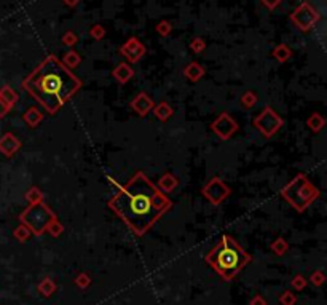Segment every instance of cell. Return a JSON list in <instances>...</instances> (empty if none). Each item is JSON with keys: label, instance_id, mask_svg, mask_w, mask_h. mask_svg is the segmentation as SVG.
<instances>
[{"label": "cell", "instance_id": "cell-1", "mask_svg": "<svg viewBox=\"0 0 327 305\" xmlns=\"http://www.w3.org/2000/svg\"><path fill=\"white\" fill-rule=\"evenodd\" d=\"M171 206L172 203L166 194L142 171L136 173L109 202V208L138 236L147 233Z\"/></svg>", "mask_w": 327, "mask_h": 305}, {"label": "cell", "instance_id": "cell-2", "mask_svg": "<svg viewBox=\"0 0 327 305\" xmlns=\"http://www.w3.org/2000/svg\"><path fill=\"white\" fill-rule=\"evenodd\" d=\"M22 88L50 115H55L82 88V80L71 69H67L61 59L50 55L22 82Z\"/></svg>", "mask_w": 327, "mask_h": 305}, {"label": "cell", "instance_id": "cell-3", "mask_svg": "<svg viewBox=\"0 0 327 305\" xmlns=\"http://www.w3.org/2000/svg\"><path fill=\"white\" fill-rule=\"evenodd\" d=\"M247 261L249 256L246 254V251L230 236H224L217 243V246L208 254V262L227 280L237 275Z\"/></svg>", "mask_w": 327, "mask_h": 305}, {"label": "cell", "instance_id": "cell-4", "mask_svg": "<svg viewBox=\"0 0 327 305\" xmlns=\"http://www.w3.org/2000/svg\"><path fill=\"white\" fill-rule=\"evenodd\" d=\"M281 195L294 209L302 212L319 197V189L311 184V181L305 174L300 173L286 187H283Z\"/></svg>", "mask_w": 327, "mask_h": 305}, {"label": "cell", "instance_id": "cell-5", "mask_svg": "<svg viewBox=\"0 0 327 305\" xmlns=\"http://www.w3.org/2000/svg\"><path fill=\"white\" fill-rule=\"evenodd\" d=\"M55 212H53L47 204L43 202L40 203H30L29 206L21 212L19 220L22 225H26L30 233H34L35 236H40L47 232L48 225L51 224V220L55 219Z\"/></svg>", "mask_w": 327, "mask_h": 305}, {"label": "cell", "instance_id": "cell-6", "mask_svg": "<svg viewBox=\"0 0 327 305\" xmlns=\"http://www.w3.org/2000/svg\"><path fill=\"white\" fill-rule=\"evenodd\" d=\"M283 125H284V120L281 118L279 113L276 110H273V107H270V105H267V107L254 118V126L258 129V133L267 139L273 138V136L283 128Z\"/></svg>", "mask_w": 327, "mask_h": 305}, {"label": "cell", "instance_id": "cell-7", "mask_svg": "<svg viewBox=\"0 0 327 305\" xmlns=\"http://www.w3.org/2000/svg\"><path fill=\"white\" fill-rule=\"evenodd\" d=\"M319 18H321V14H319V11L310 2H302L297 8L291 13V21L294 22L295 27L302 30V32H308V30L313 29L316 26V22L319 21Z\"/></svg>", "mask_w": 327, "mask_h": 305}, {"label": "cell", "instance_id": "cell-8", "mask_svg": "<svg viewBox=\"0 0 327 305\" xmlns=\"http://www.w3.org/2000/svg\"><path fill=\"white\" fill-rule=\"evenodd\" d=\"M201 194L209 203L219 206V204L222 203L225 198H228V195H230V187H228L220 178L214 176L206 186L201 189Z\"/></svg>", "mask_w": 327, "mask_h": 305}, {"label": "cell", "instance_id": "cell-9", "mask_svg": "<svg viewBox=\"0 0 327 305\" xmlns=\"http://www.w3.org/2000/svg\"><path fill=\"white\" fill-rule=\"evenodd\" d=\"M238 123L233 120V117L228 112H222L220 115L211 123V129L217 134L219 139L228 141L232 136L238 131Z\"/></svg>", "mask_w": 327, "mask_h": 305}, {"label": "cell", "instance_id": "cell-10", "mask_svg": "<svg viewBox=\"0 0 327 305\" xmlns=\"http://www.w3.org/2000/svg\"><path fill=\"white\" fill-rule=\"evenodd\" d=\"M120 55L125 56L129 64H136L146 55V45L136 37H129V39L120 47Z\"/></svg>", "mask_w": 327, "mask_h": 305}, {"label": "cell", "instance_id": "cell-11", "mask_svg": "<svg viewBox=\"0 0 327 305\" xmlns=\"http://www.w3.org/2000/svg\"><path fill=\"white\" fill-rule=\"evenodd\" d=\"M154 105H155L154 99H152L147 93H144V91H141V93L131 101V109L138 113L139 117H146L147 113L154 109Z\"/></svg>", "mask_w": 327, "mask_h": 305}, {"label": "cell", "instance_id": "cell-12", "mask_svg": "<svg viewBox=\"0 0 327 305\" xmlns=\"http://www.w3.org/2000/svg\"><path fill=\"white\" fill-rule=\"evenodd\" d=\"M21 149V141L13 133H6L0 138V152L6 157H13Z\"/></svg>", "mask_w": 327, "mask_h": 305}, {"label": "cell", "instance_id": "cell-13", "mask_svg": "<svg viewBox=\"0 0 327 305\" xmlns=\"http://www.w3.org/2000/svg\"><path fill=\"white\" fill-rule=\"evenodd\" d=\"M112 75H113V79H115L118 83L125 85V83H128L129 80L133 79L134 69H133L131 64H129V63H118V64L115 66V69L112 71Z\"/></svg>", "mask_w": 327, "mask_h": 305}, {"label": "cell", "instance_id": "cell-14", "mask_svg": "<svg viewBox=\"0 0 327 305\" xmlns=\"http://www.w3.org/2000/svg\"><path fill=\"white\" fill-rule=\"evenodd\" d=\"M204 74H206V71H204V67L196 63V61H193V63H190L185 69H184V75L185 79H188L190 82H198L204 77Z\"/></svg>", "mask_w": 327, "mask_h": 305}, {"label": "cell", "instance_id": "cell-15", "mask_svg": "<svg viewBox=\"0 0 327 305\" xmlns=\"http://www.w3.org/2000/svg\"><path fill=\"white\" fill-rule=\"evenodd\" d=\"M179 186V181H177V178L174 176V174H171V173H164L162 178H160V181H158V189L162 190L163 194H169V192H172L174 189H176Z\"/></svg>", "mask_w": 327, "mask_h": 305}, {"label": "cell", "instance_id": "cell-16", "mask_svg": "<svg viewBox=\"0 0 327 305\" xmlns=\"http://www.w3.org/2000/svg\"><path fill=\"white\" fill-rule=\"evenodd\" d=\"M152 110H154L155 117H157L158 120H162V121H168V120L172 117V113H174V110H172V107H171V104L166 102V101L154 105V109H152Z\"/></svg>", "mask_w": 327, "mask_h": 305}, {"label": "cell", "instance_id": "cell-17", "mask_svg": "<svg viewBox=\"0 0 327 305\" xmlns=\"http://www.w3.org/2000/svg\"><path fill=\"white\" fill-rule=\"evenodd\" d=\"M22 118H24V121L26 123L30 126V128H35L37 125L40 123V121L43 120V113L37 109V107H29L26 112H24V115H22Z\"/></svg>", "mask_w": 327, "mask_h": 305}, {"label": "cell", "instance_id": "cell-18", "mask_svg": "<svg viewBox=\"0 0 327 305\" xmlns=\"http://www.w3.org/2000/svg\"><path fill=\"white\" fill-rule=\"evenodd\" d=\"M80 61H82V56L79 55L77 51L75 50H69V51H66L64 53V56H63V59H61V63H63L67 69H75V67H79V64H80Z\"/></svg>", "mask_w": 327, "mask_h": 305}, {"label": "cell", "instance_id": "cell-19", "mask_svg": "<svg viewBox=\"0 0 327 305\" xmlns=\"http://www.w3.org/2000/svg\"><path fill=\"white\" fill-rule=\"evenodd\" d=\"M307 125L313 133H319L326 125V118L321 115V113L315 112V113H311L310 118L307 120Z\"/></svg>", "mask_w": 327, "mask_h": 305}, {"label": "cell", "instance_id": "cell-20", "mask_svg": "<svg viewBox=\"0 0 327 305\" xmlns=\"http://www.w3.org/2000/svg\"><path fill=\"white\" fill-rule=\"evenodd\" d=\"M240 104H241V107L246 109V110L254 109L255 104H257V95L254 93L252 90L245 91V93H243L241 98H240Z\"/></svg>", "mask_w": 327, "mask_h": 305}, {"label": "cell", "instance_id": "cell-21", "mask_svg": "<svg viewBox=\"0 0 327 305\" xmlns=\"http://www.w3.org/2000/svg\"><path fill=\"white\" fill-rule=\"evenodd\" d=\"M291 56H292V50L289 48L286 43H279L278 47H275V50H273V58L279 61V63H286Z\"/></svg>", "mask_w": 327, "mask_h": 305}, {"label": "cell", "instance_id": "cell-22", "mask_svg": "<svg viewBox=\"0 0 327 305\" xmlns=\"http://www.w3.org/2000/svg\"><path fill=\"white\" fill-rule=\"evenodd\" d=\"M0 99H2L3 102L8 104L10 107H13V105L16 104V101H18V95L14 93L10 87H3L2 90H0Z\"/></svg>", "mask_w": 327, "mask_h": 305}, {"label": "cell", "instance_id": "cell-23", "mask_svg": "<svg viewBox=\"0 0 327 305\" xmlns=\"http://www.w3.org/2000/svg\"><path fill=\"white\" fill-rule=\"evenodd\" d=\"M26 200L29 202V204L30 203H40V202H43V194L37 187H32V189H29V192L26 194Z\"/></svg>", "mask_w": 327, "mask_h": 305}, {"label": "cell", "instance_id": "cell-24", "mask_svg": "<svg viewBox=\"0 0 327 305\" xmlns=\"http://www.w3.org/2000/svg\"><path fill=\"white\" fill-rule=\"evenodd\" d=\"M190 50H192L195 55H200V53L206 50V42H204L201 37H195V39L190 42Z\"/></svg>", "mask_w": 327, "mask_h": 305}, {"label": "cell", "instance_id": "cell-25", "mask_svg": "<svg viewBox=\"0 0 327 305\" xmlns=\"http://www.w3.org/2000/svg\"><path fill=\"white\" fill-rule=\"evenodd\" d=\"M77 42H79V37L75 32H72V30H67V32L63 35V39H61V43L66 45V47H69V48H72Z\"/></svg>", "mask_w": 327, "mask_h": 305}, {"label": "cell", "instance_id": "cell-26", "mask_svg": "<svg viewBox=\"0 0 327 305\" xmlns=\"http://www.w3.org/2000/svg\"><path fill=\"white\" fill-rule=\"evenodd\" d=\"M155 29H157V32H158L160 35L168 37V35L172 32V24H171L169 21H160Z\"/></svg>", "mask_w": 327, "mask_h": 305}, {"label": "cell", "instance_id": "cell-27", "mask_svg": "<svg viewBox=\"0 0 327 305\" xmlns=\"http://www.w3.org/2000/svg\"><path fill=\"white\" fill-rule=\"evenodd\" d=\"M89 35L93 37L94 40H102V39H104V35H105V29H104V26H101V24H94L93 27L89 29Z\"/></svg>", "mask_w": 327, "mask_h": 305}, {"label": "cell", "instance_id": "cell-28", "mask_svg": "<svg viewBox=\"0 0 327 305\" xmlns=\"http://www.w3.org/2000/svg\"><path fill=\"white\" fill-rule=\"evenodd\" d=\"M47 230H48V232H51V233L55 235V236H58V235H59L61 232H63V225H61V224L58 222V219L55 217V219L51 220V224L48 225V228H47Z\"/></svg>", "mask_w": 327, "mask_h": 305}, {"label": "cell", "instance_id": "cell-29", "mask_svg": "<svg viewBox=\"0 0 327 305\" xmlns=\"http://www.w3.org/2000/svg\"><path fill=\"white\" fill-rule=\"evenodd\" d=\"M29 235H30V230H29L26 225H19L16 230H14V236H16V238H19V240H26Z\"/></svg>", "mask_w": 327, "mask_h": 305}, {"label": "cell", "instance_id": "cell-30", "mask_svg": "<svg viewBox=\"0 0 327 305\" xmlns=\"http://www.w3.org/2000/svg\"><path fill=\"white\" fill-rule=\"evenodd\" d=\"M260 2H262L265 6H267L268 10H275L276 6H278L281 2H283V0H260Z\"/></svg>", "mask_w": 327, "mask_h": 305}, {"label": "cell", "instance_id": "cell-31", "mask_svg": "<svg viewBox=\"0 0 327 305\" xmlns=\"http://www.w3.org/2000/svg\"><path fill=\"white\" fill-rule=\"evenodd\" d=\"M11 110V107L6 102H3L2 99H0V118H3L6 113H8Z\"/></svg>", "mask_w": 327, "mask_h": 305}, {"label": "cell", "instance_id": "cell-32", "mask_svg": "<svg viewBox=\"0 0 327 305\" xmlns=\"http://www.w3.org/2000/svg\"><path fill=\"white\" fill-rule=\"evenodd\" d=\"M63 3L67 5V6H71V8H74V6H77L80 3V0H63Z\"/></svg>", "mask_w": 327, "mask_h": 305}]
</instances>
